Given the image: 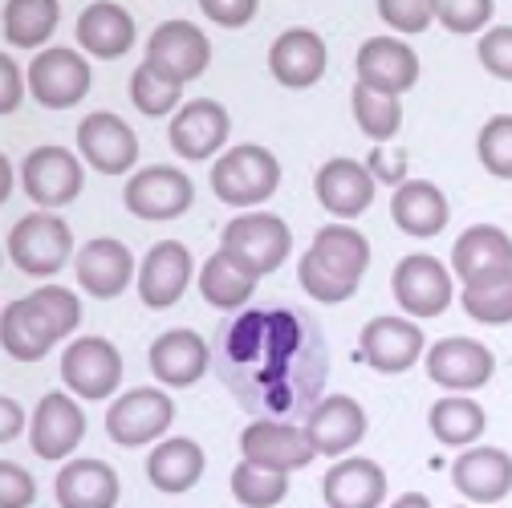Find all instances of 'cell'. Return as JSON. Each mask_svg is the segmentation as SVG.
Returning <instances> with one entry per match:
<instances>
[{
  "instance_id": "obj_1",
  "label": "cell",
  "mask_w": 512,
  "mask_h": 508,
  "mask_svg": "<svg viewBox=\"0 0 512 508\" xmlns=\"http://www.w3.org/2000/svg\"><path fill=\"white\" fill-rule=\"evenodd\" d=\"M216 378L256 419H309L330 378L326 330L297 305H248L220 322Z\"/></svg>"
},
{
  "instance_id": "obj_2",
  "label": "cell",
  "mask_w": 512,
  "mask_h": 508,
  "mask_svg": "<svg viewBox=\"0 0 512 508\" xmlns=\"http://www.w3.org/2000/svg\"><path fill=\"white\" fill-rule=\"evenodd\" d=\"M78 317H82L78 293L49 285V289H37V293L5 305L0 342H5L9 358H17V362H41L53 350V342L70 338L78 330Z\"/></svg>"
},
{
  "instance_id": "obj_3",
  "label": "cell",
  "mask_w": 512,
  "mask_h": 508,
  "mask_svg": "<svg viewBox=\"0 0 512 508\" xmlns=\"http://www.w3.org/2000/svg\"><path fill=\"white\" fill-rule=\"evenodd\" d=\"M366 269H370V240L350 224H326L313 232V244L297 265V281L313 301L342 305L358 293Z\"/></svg>"
},
{
  "instance_id": "obj_4",
  "label": "cell",
  "mask_w": 512,
  "mask_h": 508,
  "mask_svg": "<svg viewBox=\"0 0 512 508\" xmlns=\"http://www.w3.org/2000/svg\"><path fill=\"white\" fill-rule=\"evenodd\" d=\"M220 252L232 265H240L248 277L261 281L285 265V257L293 252V232L273 212H248V216H236L224 224Z\"/></svg>"
},
{
  "instance_id": "obj_5",
  "label": "cell",
  "mask_w": 512,
  "mask_h": 508,
  "mask_svg": "<svg viewBox=\"0 0 512 508\" xmlns=\"http://www.w3.org/2000/svg\"><path fill=\"white\" fill-rule=\"evenodd\" d=\"M277 187H281V159L269 147H256V143L232 147L212 167V192L220 204H232V208L265 204L269 196H277Z\"/></svg>"
},
{
  "instance_id": "obj_6",
  "label": "cell",
  "mask_w": 512,
  "mask_h": 508,
  "mask_svg": "<svg viewBox=\"0 0 512 508\" xmlns=\"http://www.w3.org/2000/svg\"><path fill=\"white\" fill-rule=\"evenodd\" d=\"M74 257V232L53 212H29L9 228V261L29 277H53Z\"/></svg>"
},
{
  "instance_id": "obj_7",
  "label": "cell",
  "mask_w": 512,
  "mask_h": 508,
  "mask_svg": "<svg viewBox=\"0 0 512 508\" xmlns=\"http://www.w3.org/2000/svg\"><path fill=\"white\" fill-rule=\"evenodd\" d=\"M212 61V41L191 21H163L147 41V66L171 86L196 82Z\"/></svg>"
},
{
  "instance_id": "obj_8",
  "label": "cell",
  "mask_w": 512,
  "mask_h": 508,
  "mask_svg": "<svg viewBox=\"0 0 512 508\" xmlns=\"http://www.w3.org/2000/svg\"><path fill=\"white\" fill-rule=\"evenodd\" d=\"M191 200H196L191 179L179 167H167V163L143 167L139 175H131V183H126V192H122L126 212L139 216V220H151V224L179 220L191 208Z\"/></svg>"
},
{
  "instance_id": "obj_9",
  "label": "cell",
  "mask_w": 512,
  "mask_h": 508,
  "mask_svg": "<svg viewBox=\"0 0 512 508\" xmlns=\"http://www.w3.org/2000/svg\"><path fill=\"white\" fill-rule=\"evenodd\" d=\"M90 61L74 49H41L29 61V94L45 110H70L90 94Z\"/></svg>"
},
{
  "instance_id": "obj_10",
  "label": "cell",
  "mask_w": 512,
  "mask_h": 508,
  "mask_svg": "<svg viewBox=\"0 0 512 508\" xmlns=\"http://www.w3.org/2000/svg\"><path fill=\"white\" fill-rule=\"evenodd\" d=\"M21 187L41 212L66 208L82 192V159L66 147H37L21 163Z\"/></svg>"
},
{
  "instance_id": "obj_11",
  "label": "cell",
  "mask_w": 512,
  "mask_h": 508,
  "mask_svg": "<svg viewBox=\"0 0 512 508\" xmlns=\"http://www.w3.org/2000/svg\"><path fill=\"white\" fill-rule=\"evenodd\" d=\"M118 378H122V358L106 338H94V334L78 338L61 354V383L86 403L110 399L118 391Z\"/></svg>"
},
{
  "instance_id": "obj_12",
  "label": "cell",
  "mask_w": 512,
  "mask_h": 508,
  "mask_svg": "<svg viewBox=\"0 0 512 508\" xmlns=\"http://www.w3.org/2000/svg\"><path fill=\"white\" fill-rule=\"evenodd\" d=\"M175 419V403L171 395L155 391V387H139L118 395V403H110L106 411V435L118 448H143V443L159 439Z\"/></svg>"
},
{
  "instance_id": "obj_13",
  "label": "cell",
  "mask_w": 512,
  "mask_h": 508,
  "mask_svg": "<svg viewBox=\"0 0 512 508\" xmlns=\"http://www.w3.org/2000/svg\"><path fill=\"white\" fill-rule=\"evenodd\" d=\"M391 289H395V301L411 317H419V322L439 317L452 305V273H447L443 261L431 257V252H411V257H403L391 273Z\"/></svg>"
},
{
  "instance_id": "obj_14",
  "label": "cell",
  "mask_w": 512,
  "mask_h": 508,
  "mask_svg": "<svg viewBox=\"0 0 512 508\" xmlns=\"http://www.w3.org/2000/svg\"><path fill=\"white\" fill-rule=\"evenodd\" d=\"M240 452L244 460L273 468V472H297L317 456L309 431L285 419H252L240 431Z\"/></svg>"
},
{
  "instance_id": "obj_15",
  "label": "cell",
  "mask_w": 512,
  "mask_h": 508,
  "mask_svg": "<svg viewBox=\"0 0 512 508\" xmlns=\"http://www.w3.org/2000/svg\"><path fill=\"white\" fill-rule=\"evenodd\" d=\"M427 374L431 383L456 391V395H468V391H480L488 387V378L496 374V358L484 342L476 338H439L427 354Z\"/></svg>"
},
{
  "instance_id": "obj_16",
  "label": "cell",
  "mask_w": 512,
  "mask_h": 508,
  "mask_svg": "<svg viewBox=\"0 0 512 508\" xmlns=\"http://www.w3.org/2000/svg\"><path fill=\"white\" fill-rule=\"evenodd\" d=\"M228 131H232V118L216 98H191L187 106L175 110V118L167 126V139H171V151L179 159L204 163L228 143Z\"/></svg>"
},
{
  "instance_id": "obj_17",
  "label": "cell",
  "mask_w": 512,
  "mask_h": 508,
  "mask_svg": "<svg viewBox=\"0 0 512 508\" xmlns=\"http://www.w3.org/2000/svg\"><path fill=\"white\" fill-rule=\"evenodd\" d=\"M78 151L102 175H122L139 159V135L110 110H94L78 122Z\"/></svg>"
},
{
  "instance_id": "obj_18",
  "label": "cell",
  "mask_w": 512,
  "mask_h": 508,
  "mask_svg": "<svg viewBox=\"0 0 512 508\" xmlns=\"http://www.w3.org/2000/svg\"><path fill=\"white\" fill-rule=\"evenodd\" d=\"M452 269L464 285H484L512 277V240L496 224H472L452 244Z\"/></svg>"
},
{
  "instance_id": "obj_19",
  "label": "cell",
  "mask_w": 512,
  "mask_h": 508,
  "mask_svg": "<svg viewBox=\"0 0 512 508\" xmlns=\"http://www.w3.org/2000/svg\"><path fill=\"white\" fill-rule=\"evenodd\" d=\"M358 82L378 94H407L419 82V57L403 37H370L354 57Z\"/></svg>"
},
{
  "instance_id": "obj_20",
  "label": "cell",
  "mask_w": 512,
  "mask_h": 508,
  "mask_svg": "<svg viewBox=\"0 0 512 508\" xmlns=\"http://www.w3.org/2000/svg\"><path fill=\"white\" fill-rule=\"evenodd\" d=\"M82 435H86V415L74 395L53 391L37 403L29 423V443L41 460H66L70 452H78Z\"/></svg>"
},
{
  "instance_id": "obj_21",
  "label": "cell",
  "mask_w": 512,
  "mask_h": 508,
  "mask_svg": "<svg viewBox=\"0 0 512 508\" xmlns=\"http://www.w3.org/2000/svg\"><path fill=\"white\" fill-rule=\"evenodd\" d=\"M147 362L163 387H196L212 366V342L196 330H167L151 342Z\"/></svg>"
},
{
  "instance_id": "obj_22",
  "label": "cell",
  "mask_w": 512,
  "mask_h": 508,
  "mask_svg": "<svg viewBox=\"0 0 512 508\" xmlns=\"http://www.w3.org/2000/svg\"><path fill=\"white\" fill-rule=\"evenodd\" d=\"M374 175L366 163L358 159H326L322 171L313 179L317 204H322L330 216L338 220H358L370 204H374Z\"/></svg>"
},
{
  "instance_id": "obj_23",
  "label": "cell",
  "mask_w": 512,
  "mask_h": 508,
  "mask_svg": "<svg viewBox=\"0 0 512 508\" xmlns=\"http://www.w3.org/2000/svg\"><path fill=\"white\" fill-rule=\"evenodd\" d=\"M358 342H362L366 362L378 374H403L427 350L423 330L415 322H407V317H374V322L362 326V338Z\"/></svg>"
},
{
  "instance_id": "obj_24",
  "label": "cell",
  "mask_w": 512,
  "mask_h": 508,
  "mask_svg": "<svg viewBox=\"0 0 512 508\" xmlns=\"http://www.w3.org/2000/svg\"><path fill=\"white\" fill-rule=\"evenodd\" d=\"M326 61V41L313 29H285L269 45V70L285 90H309L313 82H322Z\"/></svg>"
},
{
  "instance_id": "obj_25",
  "label": "cell",
  "mask_w": 512,
  "mask_h": 508,
  "mask_svg": "<svg viewBox=\"0 0 512 508\" xmlns=\"http://www.w3.org/2000/svg\"><path fill=\"white\" fill-rule=\"evenodd\" d=\"M305 431L313 439L317 456H342L350 448H358L366 435V411L358 399L350 395H326L305 419Z\"/></svg>"
},
{
  "instance_id": "obj_26",
  "label": "cell",
  "mask_w": 512,
  "mask_h": 508,
  "mask_svg": "<svg viewBox=\"0 0 512 508\" xmlns=\"http://www.w3.org/2000/svg\"><path fill=\"white\" fill-rule=\"evenodd\" d=\"M191 281V252L179 240H159L139 265V297L147 309H171Z\"/></svg>"
},
{
  "instance_id": "obj_27",
  "label": "cell",
  "mask_w": 512,
  "mask_h": 508,
  "mask_svg": "<svg viewBox=\"0 0 512 508\" xmlns=\"http://www.w3.org/2000/svg\"><path fill=\"white\" fill-rule=\"evenodd\" d=\"M131 277H135V257L114 236H98L78 252V285L98 301L118 297L131 285Z\"/></svg>"
},
{
  "instance_id": "obj_28",
  "label": "cell",
  "mask_w": 512,
  "mask_h": 508,
  "mask_svg": "<svg viewBox=\"0 0 512 508\" xmlns=\"http://www.w3.org/2000/svg\"><path fill=\"white\" fill-rule=\"evenodd\" d=\"M452 484L476 504H496L512 492V456L500 448L460 452L452 464Z\"/></svg>"
},
{
  "instance_id": "obj_29",
  "label": "cell",
  "mask_w": 512,
  "mask_h": 508,
  "mask_svg": "<svg viewBox=\"0 0 512 508\" xmlns=\"http://www.w3.org/2000/svg\"><path fill=\"white\" fill-rule=\"evenodd\" d=\"M322 496L330 508H378L387 496V472L366 456L338 460L322 480Z\"/></svg>"
},
{
  "instance_id": "obj_30",
  "label": "cell",
  "mask_w": 512,
  "mask_h": 508,
  "mask_svg": "<svg viewBox=\"0 0 512 508\" xmlns=\"http://www.w3.org/2000/svg\"><path fill=\"white\" fill-rule=\"evenodd\" d=\"M53 496L61 508H114L118 472L106 460H70L53 480Z\"/></svg>"
},
{
  "instance_id": "obj_31",
  "label": "cell",
  "mask_w": 512,
  "mask_h": 508,
  "mask_svg": "<svg viewBox=\"0 0 512 508\" xmlns=\"http://www.w3.org/2000/svg\"><path fill=\"white\" fill-rule=\"evenodd\" d=\"M78 45L90 57H122L135 45V17L114 0H94L78 17Z\"/></svg>"
},
{
  "instance_id": "obj_32",
  "label": "cell",
  "mask_w": 512,
  "mask_h": 508,
  "mask_svg": "<svg viewBox=\"0 0 512 508\" xmlns=\"http://www.w3.org/2000/svg\"><path fill=\"white\" fill-rule=\"evenodd\" d=\"M391 216L407 236H439L447 228V200L431 179H407L391 196Z\"/></svg>"
},
{
  "instance_id": "obj_33",
  "label": "cell",
  "mask_w": 512,
  "mask_h": 508,
  "mask_svg": "<svg viewBox=\"0 0 512 508\" xmlns=\"http://www.w3.org/2000/svg\"><path fill=\"white\" fill-rule=\"evenodd\" d=\"M208 460H204V448L196 439H167L147 456V480L159 488V492H187L196 488L200 476H204Z\"/></svg>"
},
{
  "instance_id": "obj_34",
  "label": "cell",
  "mask_w": 512,
  "mask_h": 508,
  "mask_svg": "<svg viewBox=\"0 0 512 508\" xmlns=\"http://www.w3.org/2000/svg\"><path fill=\"white\" fill-rule=\"evenodd\" d=\"M427 423H431V435L443 443V448H472L488 427V415L468 395H447L431 407Z\"/></svg>"
},
{
  "instance_id": "obj_35",
  "label": "cell",
  "mask_w": 512,
  "mask_h": 508,
  "mask_svg": "<svg viewBox=\"0 0 512 508\" xmlns=\"http://www.w3.org/2000/svg\"><path fill=\"white\" fill-rule=\"evenodd\" d=\"M200 293L212 309L220 313H240L248 305V297L256 293V277H248L240 265H232L224 252L208 257V265L200 269Z\"/></svg>"
},
{
  "instance_id": "obj_36",
  "label": "cell",
  "mask_w": 512,
  "mask_h": 508,
  "mask_svg": "<svg viewBox=\"0 0 512 508\" xmlns=\"http://www.w3.org/2000/svg\"><path fill=\"white\" fill-rule=\"evenodd\" d=\"M61 21L57 0H9L5 5V41L21 49H37L53 37Z\"/></svg>"
},
{
  "instance_id": "obj_37",
  "label": "cell",
  "mask_w": 512,
  "mask_h": 508,
  "mask_svg": "<svg viewBox=\"0 0 512 508\" xmlns=\"http://www.w3.org/2000/svg\"><path fill=\"white\" fill-rule=\"evenodd\" d=\"M350 106H354V122H358V131L374 143H387L399 135V126H403V102L399 94H378L370 86H354L350 90Z\"/></svg>"
},
{
  "instance_id": "obj_38",
  "label": "cell",
  "mask_w": 512,
  "mask_h": 508,
  "mask_svg": "<svg viewBox=\"0 0 512 508\" xmlns=\"http://www.w3.org/2000/svg\"><path fill=\"white\" fill-rule=\"evenodd\" d=\"M232 496L244 508H277L289 496V472H273L252 460H240L232 472Z\"/></svg>"
},
{
  "instance_id": "obj_39",
  "label": "cell",
  "mask_w": 512,
  "mask_h": 508,
  "mask_svg": "<svg viewBox=\"0 0 512 508\" xmlns=\"http://www.w3.org/2000/svg\"><path fill=\"white\" fill-rule=\"evenodd\" d=\"M464 313L484 326H504L512 322V277L484 281V285H464Z\"/></svg>"
},
{
  "instance_id": "obj_40",
  "label": "cell",
  "mask_w": 512,
  "mask_h": 508,
  "mask_svg": "<svg viewBox=\"0 0 512 508\" xmlns=\"http://www.w3.org/2000/svg\"><path fill=\"white\" fill-rule=\"evenodd\" d=\"M476 155H480V163H484L488 175L512 179V114H492L480 126Z\"/></svg>"
},
{
  "instance_id": "obj_41",
  "label": "cell",
  "mask_w": 512,
  "mask_h": 508,
  "mask_svg": "<svg viewBox=\"0 0 512 508\" xmlns=\"http://www.w3.org/2000/svg\"><path fill=\"white\" fill-rule=\"evenodd\" d=\"M183 86H171L167 78H159L147 61L131 74V102L147 114V118H163V114H171V110H179V94Z\"/></svg>"
},
{
  "instance_id": "obj_42",
  "label": "cell",
  "mask_w": 512,
  "mask_h": 508,
  "mask_svg": "<svg viewBox=\"0 0 512 508\" xmlns=\"http://www.w3.org/2000/svg\"><path fill=\"white\" fill-rule=\"evenodd\" d=\"M496 0H435V21L447 33H476L492 21Z\"/></svg>"
},
{
  "instance_id": "obj_43",
  "label": "cell",
  "mask_w": 512,
  "mask_h": 508,
  "mask_svg": "<svg viewBox=\"0 0 512 508\" xmlns=\"http://www.w3.org/2000/svg\"><path fill=\"white\" fill-rule=\"evenodd\" d=\"M378 17L399 33H423L435 21V0H374Z\"/></svg>"
},
{
  "instance_id": "obj_44",
  "label": "cell",
  "mask_w": 512,
  "mask_h": 508,
  "mask_svg": "<svg viewBox=\"0 0 512 508\" xmlns=\"http://www.w3.org/2000/svg\"><path fill=\"white\" fill-rule=\"evenodd\" d=\"M480 66L500 78V82H512V25H500V29H488L480 37Z\"/></svg>"
},
{
  "instance_id": "obj_45",
  "label": "cell",
  "mask_w": 512,
  "mask_h": 508,
  "mask_svg": "<svg viewBox=\"0 0 512 508\" xmlns=\"http://www.w3.org/2000/svg\"><path fill=\"white\" fill-rule=\"evenodd\" d=\"M33 496H37V480L21 464L13 460L0 464V508H29Z\"/></svg>"
},
{
  "instance_id": "obj_46",
  "label": "cell",
  "mask_w": 512,
  "mask_h": 508,
  "mask_svg": "<svg viewBox=\"0 0 512 508\" xmlns=\"http://www.w3.org/2000/svg\"><path fill=\"white\" fill-rule=\"evenodd\" d=\"M256 5H261V0H200L204 17L220 29H244L256 17Z\"/></svg>"
},
{
  "instance_id": "obj_47",
  "label": "cell",
  "mask_w": 512,
  "mask_h": 508,
  "mask_svg": "<svg viewBox=\"0 0 512 508\" xmlns=\"http://www.w3.org/2000/svg\"><path fill=\"white\" fill-rule=\"evenodd\" d=\"M366 159H370L366 167H370V175L378 183H391V187L407 183V151H382V147H374Z\"/></svg>"
},
{
  "instance_id": "obj_48",
  "label": "cell",
  "mask_w": 512,
  "mask_h": 508,
  "mask_svg": "<svg viewBox=\"0 0 512 508\" xmlns=\"http://www.w3.org/2000/svg\"><path fill=\"white\" fill-rule=\"evenodd\" d=\"M21 106V70L9 53H0V110L13 114Z\"/></svg>"
},
{
  "instance_id": "obj_49",
  "label": "cell",
  "mask_w": 512,
  "mask_h": 508,
  "mask_svg": "<svg viewBox=\"0 0 512 508\" xmlns=\"http://www.w3.org/2000/svg\"><path fill=\"white\" fill-rule=\"evenodd\" d=\"M0 415H5V427H0V439H17V431H21V423H25V411L17 407V399H0Z\"/></svg>"
},
{
  "instance_id": "obj_50",
  "label": "cell",
  "mask_w": 512,
  "mask_h": 508,
  "mask_svg": "<svg viewBox=\"0 0 512 508\" xmlns=\"http://www.w3.org/2000/svg\"><path fill=\"white\" fill-rule=\"evenodd\" d=\"M391 508H431V500H427L423 492H407V496H399Z\"/></svg>"
},
{
  "instance_id": "obj_51",
  "label": "cell",
  "mask_w": 512,
  "mask_h": 508,
  "mask_svg": "<svg viewBox=\"0 0 512 508\" xmlns=\"http://www.w3.org/2000/svg\"><path fill=\"white\" fill-rule=\"evenodd\" d=\"M0 167H5V196H0V200H9V196H13V163L0 159Z\"/></svg>"
}]
</instances>
